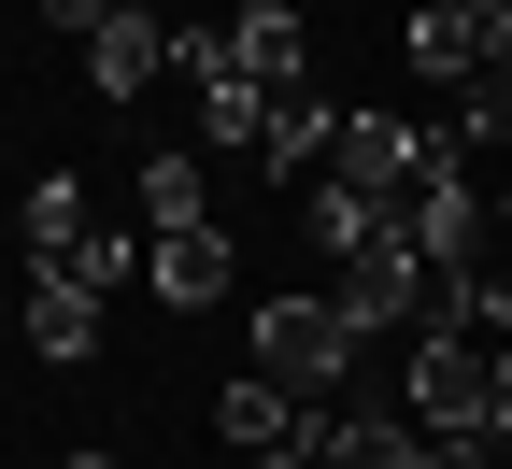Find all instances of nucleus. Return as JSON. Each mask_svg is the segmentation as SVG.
I'll list each match as a JSON object with an SVG mask.
<instances>
[{
	"label": "nucleus",
	"instance_id": "obj_1",
	"mask_svg": "<svg viewBox=\"0 0 512 469\" xmlns=\"http://www.w3.org/2000/svg\"><path fill=\"white\" fill-rule=\"evenodd\" d=\"M399 384H413V427L427 441H498V356L470 342V327H413Z\"/></svg>",
	"mask_w": 512,
	"mask_h": 469
},
{
	"label": "nucleus",
	"instance_id": "obj_2",
	"mask_svg": "<svg viewBox=\"0 0 512 469\" xmlns=\"http://www.w3.org/2000/svg\"><path fill=\"white\" fill-rule=\"evenodd\" d=\"M356 356H370V327H356L342 299H271V313H256V370H271L299 413H328Z\"/></svg>",
	"mask_w": 512,
	"mask_h": 469
},
{
	"label": "nucleus",
	"instance_id": "obj_3",
	"mask_svg": "<svg viewBox=\"0 0 512 469\" xmlns=\"http://www.w3.org/2000/svg\"><path fill=\"white\" fill-rule=\"evenodd\" d=\"M328 299L370 327V342H413V327L441 313V271H427L413 242H370V256H342V271H328Z\"/></svg>",
	"mask_w": 512,
	"mask_h": 469
},
{
	"label": "nucleus",
	"instance_id": "obj_4",
	"mask_svg": "<svg viewBox=\"0 0 512 469\" xmlns=\"http://www.w3.org/2000/svg\"><path fill=\"white\" fill-rule=\"evenodd\" d=\"M484 228H498V199L470 185V143H456V157H441V171L413 185V214H399V242L427 256V271H470V256H484Z\"/></svg>",
	"mask_w": 512,
	"mask_h": 469
},
{
	"label": "nucleus",
	"instance_id": "obj_5",
	"mask_svg": "<svg viewBox=\"0 0 512 469\" xmlns=\"http://www.w3.org/2000/svg\"><path fill=\"white\" fill-rule=\"evenodd\" d=\"M228 72L242 86H313V29H299V0H242V15H228Z\"/></svg>",
	"mask_w": 512,
	"mask_h": 469
},
{
	"label": "nucleus",
	"instance_id": "obj_6",
	"mask_svg": "<svg viewBox=\"0 0 512 469\" xmlns=\"http://www.w3.org/2000/svg\"><path fill=\"white\" fill-rule=\"evenodd\" d=\"M157 72H171V15H157V0H128V15L86 29V86H100V100H143Z\"/></svg>",
	"mask_w": 512,
	"mask_h": 469
},
{
	"label": "nucleus",
	"instance_id": "obj_7",
	"mask_svg": "<svg viewBox=\"0 0 512 469\" xmlns=\"http://www.w3.org/2000/svg\"><path fill=\"white\" fill-rule=\"evenodd\" d=\"M15 327H29V356H57V370H86V356H100V285H72V271H29Z\"/></svg>",
	"mask_w": 512,
	"mask_h": 469
},
{
	"label": "nucleus",
	"instance_id": "obj_8",
	"mask_svg": "<svg viewBox=\"0 0 512 469\" xmlns=\"http://www.w3.org/2000/svg\"><path fill=\"white\" fill-rule=\"evenodd\" d=\"M328 143H342V100L285 86V100H271V128H256V171H271V185H313V171H328Z\"/></svg>",
	"mask_w": 512,
	"mask_h": 469
},
{
	"label": "nucleus",
	"instance_id": "obj_9",
	"mask_svg": "<svg viewBox=\"0 0 512 469\" xmlns=\"http://www.w3.org/2000/svg\"><path fill=\"white\" fill-rule=\"evenodd\" d=\"M299 228H313V256H328V271H342V256H370V242H399V214H384V199H356L342 171L299 185Z\"/></svg>",
	"mask_w": 512,
	"mask_h": 469
},
{
	"label": "nucleus",
	"instance_id": "obj_10",
	"mask_svg": "<svg viewBox=\"0 0 512 469\" xmlns=\"http://www.w3.org/2000/svg\"><path fill=\"white\" fill-rule=\"evenodd\" d=\"M143 285H157L171 313L228 299V228H157V242H143Z\"/></svg>",
	"mask_w": 512,
	"mask_h": 469
},
{
	"label": "nucleus",
	"instance_id": "obj_11",
	"mask_svg": "<svg viewBox=\"0 0 512 469\" xmlns=\"http://www.w3.org/2000/svg\"><path fill=\"white\" fill-rule=\"evenodd\" d=\"M214 427H228L242 455H285V441H313V427H328V413H299V398H285L271 370H242V384L214 398Z\"/></svg>",
	"mask_w": 512,
	"mask_h": 469
},
{
	"label": "nucleus",
	"instance_id": "obj_12",
	"mask_svg": "<svg viewBox=\"0 0 512 469\" xmlns=\"http://www.w3.org/2000/svg\"><path fill=\"white\" fill-rule=\"evenodd\" d=\"M313 455H328V469H427V427L413 413H328Z\"/></svg>",
	"mask_w": 512,
	"mask_h": 469
},
{
	"label": "nucleus",
	"instance_id": "obj_13",
	"mask_svg": "<svg viewBox=\"0 0 512 469\" xmlns=\"http://www.w3.org/2000/svg\"><path fill=\"white\" fill-rule=\"evenodd\" d=\"M86 242H100V214H86V185H72V171H43V185H29V256H43V271H72Z\"/></svg>",
	"mask_w": 512,
	"mask_h": 469
},
{
	"label": "nucleus",
	"instance_id": "obj_14",
	"mask_svg": "<svg viewBox=\"0 0 512 469\" xmlns=\"http://www.w3.org/2000/svg\"><path fill=\"white\" fill-rule=\"evenodd\" d=\"M399 43H413V72H427V86H456V72H484V29L456 15V0H427V15H413Z\"/></svg>",
	"mask_w": 512,
	"mask_h": 469
},
{
	"label": "nucleus",
	"instance_id": "obj_15",
	"mask_svg": "<svg viewBox=\"0 0 512 469\" xmlns=\"http://www.w3.org/2000/svg\"><path fill=\"white\" fill-rule=\"evenodd\" d=\"M256 128H271V86H242V72H200V143H242V157H256Z\"/></svg>",
	"mask_w": 512,
	"mask_h": 469
},
{
	"label": "nucleus",
	"instance_id": "obj_16",
	"mask_svg": "<svg viewBox=\"0 0 512 469\" xmlns=\"http://www.w3.org/2000/svg\"><path fill=\"white\" fill-rule=\"evenodd\" d=\"M143 214H157V228H214V199H200V157H171V143H157V157H143Z\"/></svg>",
	"mask_w": 512,
	"mask_h": 469
},
{
	"label": "nucleus",
	"instance_id": "obj_17",
	"mask_svg": "<svg viewBox=\"0 0 512 469\" xmlns=\"http://www.w3.org/2000/svg\"><path fill=\"white\" fill-rule=\"evenodd\" d=\"M456 143H470V157H484V143H512V72H498V57L470 72V114H456Z\"/></svg>",
	"mask_w": 512,
	"mask_h": 469
},
{
	"label": "nucleus",
	"instance_id": "obj_18",
	"mask_svg": "<svg viewBox=\"0 0 512 469\" xmlns=\"http://www.w3.org/2000/svg\"><path fill=\"white\" fill-rule=\"evenodd\" d=\"M128 271H143V242H114V228H100V242H86V256H72V285H100V299H114V285H128Z\"/></svg>",
	"mask_w": 512,
	"mask_h": 469
},
{
	"label": "nucleus",
	"instance_id": "obj_19",
	"mask_svg": "<svg viewBox=\"0 0 512 469\" xmlns=\"http://www.w3.org/2000/svg\"><path fill=\"white\" fill-rule=\"evenodd\" d=\"M242 469H328V455H313V441H285V455H242Z\"/></svg>",
	"mask_w": 512,
	"mask_h": 469
},
{
	"label": "nucleus",
	"instance_id": "obj_20",
	"mask_svg": "<svg viewBox=\"0 0 512 469\" xmlns=\"http://www.w3.org/2000/svg\"><path fill=\"white\" fill-rule=\"evenodd\" d=\"M456 15H470V29H498V15H512V0H456Z\"/></svg>",
	"mask_w": 512,
	"mask_h": 469
},
{
	"label": "nucleus",
	"instance_id": "obj_21",
	"mask_svg": "<svg viewBox=\"0 0 512 469\" xmlns=\"http://www.w3.org/2000/svg\"><path fill=\"white\" fill-rule=\"evenodd\" d=\"M498 427H512V342H498Z\"/></svg>",
	"mask_w": 512,
	"mask_h": 469
},
{
	"label": "nucleus",
	"instance_id": "obj_22",
	"mask_svg": "<svg viewBox=\"0 0 512 469\" xmlns=\"http://www.w3.org/2000/svg\"><path fill=\"white\" fill-rule=\"evenodd\" d=\"M498 228H512V185H498Z\"/></svg>",
	"mask_w": 512,
	"mask_h": 469
}]
</instances>
